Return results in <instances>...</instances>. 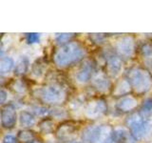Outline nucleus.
Wrapping results in <instances>:
<instances>
[{
    "label": "nucleus",
    "mask_w": 152,
    "mask_h": 143,
    "mask_svg": "<svg viewBox=\"0 0 152 143\" xmlns=\"http://www.w3.org/2000/svg\"><path fill=\"white\" fill-rule=\"evenodd\" d=\"M37 127L42 135H50V133H53L56 130L54 120L51 119V117L43 118L37 124Z\"/></svg>",
    "instance_id": "nucleus-19"
},
{
    "label": "nucleus",
    "mask_w": 152,
    "mask_h": 143,
    "mask_svg": "<svg viewBox=\"0 0 152 143\" xmlns=\"http://www.w3.org/2000/svg\"><path fill=\"white\" fill-rule=\"evenodd\" d=\"M103 58L104 60L106 69L104 72L110 78H118L123 71L124 60L119 57L113 48L104 50L103 52Z\"/></svg>",
    "instance_id": "nucleus-6"
},
{
    "label": "nucleus",
    "mask_w": 152,
    "mask_h": 143,
    "mask_svg": "<svg viewBox=\"0 0 152 143\" xmlns=\"http://www.w3.org/2000/svg\"><path fill=\"white\" fill-rule=\"evenodd\" d=\"M10 89L15 94H24L27 91V87L25 83L20 79H14L12 82L10 84Z\"/></svg>",
    "instance_id": "nucleus-24"
},
{
    "label": "nucleus",
    "mask_w": 152,
    "mask_h": 143,
    "mask_svg": "<svg viewBox=\"0 0 152 143\" xmlns=\"http://www.w3.org/2000/svg\"><path fill=\"white\" fill-rule=\"evenodd\" d=\"M124 76L128 80L132 91L136 94H145L152 88V74L145 67H130L125 72Z\"/></svg>",
    "instance_id": "nucleus-3"
},
{
    "label": "nucleus",
    "mask_w": 152,
    "mask_h": 143,
    "mask_svg": "<svg viewBox=\"0 0 152 143\" xmlns=\"http://www.w3.org/2000/svg\"><path fill=\"white\" fill-rule=\"evenodd\" d=\"M7 99H8V92L4 88H2L1 91H0V100H1V104L5 105V102H6Z\"/></svg>",
    "instance_id": "nucleus-30"
},
{
    "label": "nucleus",
    "mask_w": 152,
    "mask_h": 143,
    "mask_svg": "<svg viewBox=\"0 0 152 143\" xmlns=\"http://www.w3.org/2000/svg\"><path fill=\"white\" fill-rule=\"evenodd\" d=\"M88 50L82 42L72 40L58 46L52 54V61L58 69H66L86 59Z\"/></svg>",
    "instance_id": "nucleus-1"
},
{
    "label": "nucleus",
    "mask_w": 152,
    "mask_h": 143,
    "mask_svg": "<svg viewBox=\"0 0 152 143\" xmlns=\"http://www.w3.org/2000/svg\"><path fill=\"white\" fill-rule=\"evenodd\" d=\"M139 112L146 119H152V97H145L140 105Z\"/></svg>",
    "instance_id": "nucleus-20"
},
{
    "label": "nucleus",
    "mask_w": 152,
    "mask_h": 143,
    "mask_svg": "<svg viewBox=\"0 0 152 143\" xmlns=\"http://www.w3.org/2000/svg\"><path fill=\"white\" fill-rule=\"evenodd\" d=\"M36 98L46 106H59L66 102L68 92L66 87L59 82H50L34 90Z\"/></svg>",
    "instance_id": "nucleus-2"
},
{
    "label": "nucleus",
    "mask_w": 152,
    "mask_h": 143,
    "mask_svg": "<svg viewBox=\"0 0 152 143\" xmlns=\"http://www.w3.org/2000/svg\"><path fill=\"white\" fill-rule=\"evenodd\" d=\"M131 91L132 89H131L129 82H128V80L124 76L123 78H119L116 81L115 84L113 85L110 93L113 97L120 98L123 97H126V95H128Z\"/></svg>",
    "instance_id": "nucleus-14"
},
{
    "label": "nucleus",
    "mask_w": 152,
    "mask_h": 143,
    "mask_svg": "<svg viewBox=\"0 0 152 143\" xmlns=\"http://www.w3.org/2000/svg\"><path fill=\"white\" fill-rule=\"evenodd\" d=\"M18 120V114L16 106L13 103H7L2 105L1 108V126L6 130H12L16 126Z\"/></svg>",
    "instance_id": "nucleus-11"
},
{
    "label": "nucleus",
    "mask_w": 152,
    "mask_h": 143,
    "mask_svg": "<svg viewBox=\"0 0 152 143\" xmlns=\"http://www.w3.org/2000/svg\"><path fill=\"white\" fill-rule=\"evenodd\" d=\"M90 84H91L93 90L101 94L111 92L113 87L111 78L109 77L104 71H97L93 75L91 81H90Z\"/></svg>",
    "instance_id": "nucleus-12"
},
{
    "label": "nucleus",
    "mask_w": 152,
    "mask_h": 143,
    "mask_svg": "<svg viewBox=\"0 0 152 143\" xmlns=\"http://www.w3.org/2000/svg\"><path fill=\"white\" fill-rule=\"evenodd\" d=\"M125 125L137 142L146 140L152 136V119L145 118L138 111L127 114Z\"/></svg>",
    "instance_id": "nucleus-5"
},
{
    "label": "nucleus",
    "mask_w": 152,
    "mask_h": 143,
    "mask_svg": "<svg viewBox=\"0 0 152 143\" xmlns=\"http://www.w3.org/2000/svg\"><path fill=\"white\" fill-rule=\"evenodd\" d=\"M89 38L94 44L101 45L106 40V35L104 33H89Z\"/></svg>",
    "instance_id": "nucleus-28"
},
{
    "label": "nucleus",
    "mask_w": 152,
    "mask_h": 143,
    "mask_svg": "<svg viewBox=\"0 0 152 143\" xmlns=\"http://www.w3.org/2000/svg\"><path fill=\"white\" fill-rule=\"evenodd\" d=\"M14 66H15V61L12 56H1V59H0V74L1 76L9 75L12 71H14Z\"/></svg>",
    "instance_id": "nucleus-18"
},
{
    "label": "nucleus",
    "mask_w": 152,
    "mask_h": 143,
    "mask_svg": "<svg viewBox=\"0 0 152 143\" xmlns=\"http://www.w3.org/2000/svg\"><path fill=\"white\" fill-rule=\"evenodd\" d=\"M18 120L24 129H30L35 125L36 116L31 111L30 112L28 110H22L18 114Z\"/></svg>",
    "instance_id": "nucleus-16"
},
{
    "label": "nucleus",
    "mask_w": 152,
    "mask_h": 143,
    "mask_svg": "<svg viewBox=\"0 0 152 143\" xmlns=\"http://www.w3.org/2000/svg\"><path fill=\"white\" fill-rule=\"evenodd\" d=\"M85 143H115L114 127L108 123H97L86 126L81 133Z\"/></svg>",
    "instance_id": "nucleus-4"
},
{
    "label": "nucleus",
    "mask_w": 152,
    "mask_h": 143,
    "mask_svg": "<svg viewBox=\"0 0 152 143\" xmlns=\"http://www.w3.org/2000/svg\"><path fill=\"white\" fill-rule=\"evenodd\" d=\"M45 62L42 59H37L31 66V74L35 78H39L45 74Z\"/></svg>",
    "instance_id": "nucleus-22"
},
{
    "label": "nucleus",
    "mask_w": 152,
    "mask_h": 143,
    "mask_svg": "<svg viewBox=\"0 0 152 143\" xmlns=\"http://www.w3.org/2000/svg\"><path fill=\"white\" fill-rule=\"evenodd\" d=\"M83 114L88 119H97L107 113V102L103 97H94L86 101Z\"/></svg>",
    "instance_id": "nucleus-8"
},
{
    "label": "nucleus",
    "mask_w": 152,
    "mask_h": 143,
    "mask_svg": "<svg viewBox=\"0 0 152 143\" xmlns=\"http://www.w3.org/2000/svg\"><path fill=\"white\" fill-rule=\"evenodd\" d=\"M138 106H139L138 98L131 94L118 98L115 104V108L117 110V112L121 114H128L135 112V110L137 109Z\"/></svg>",
    "instance_id": "nucleus-13"
},
{
    "label": "nucleus",
    "mask_w": 152,
    "mask_h": 143,
    "mask_svg": "<svg viewBox=\"0 0 152 143\" xmlns=\"http://www.w3.org/2000/svg\"><path fill=\"white\" fill-rule=\"evenodd\" d=\"M142 62H144L145 68L152 74V52L145 55H142Z\"/></svg>",
    "instance_id": "nucleus-27"
},
{
    "label": "nucleus",
    "mask_w": 152,
    "mask_h": 143,
    "mask_svg": "<svg viewBox=\"0 0 152 143\" xmlns=\"http://www.w3.org/2000/svg\"><path fill=\"white\" fill-rule=\"evenodd\" d=\"M50 116L53 118H66L68 116V112L65 109L61 108L60 106H51L50 107Z\"/></svg>",
    "instance_id": "nucleus-25"
},
{
    "label": "nucleus",
    "mask_w": 152,
    "mask_h": 143,
    "mask_svg": "<svg viewBox=\"0 0 152 143\" xmlns=\"http://www.w3.org/2000/svg\"><path fill=\"white\" fill-rule=\"evenodd\" d=\"M75 36H76V33H68V32L55 33L54 41L56 42V44L58 46H62V45L66 44V43L74 40Z\"/></svg>",
    "instance_id": "nucleus-23"
},
{
    "label": "nucleus",
    "mask_w": 152,
    "mask_h": 143,
    "mask_svg": "<svg viewBox=\"0 0 152 143\" xmlns=\"http://www.w3.org/2000/svg\"><path fill=\"white\" fill-rule=\"evenodd\" d=\"M70 143H85L84 141H82V140H75V141H72V142H70Z\"/></svg>",
    "instance_id": "nucleus-32"
},
{
    "label": "nucleus",
    "mask_w": 152,
    "mask_h": 143,
    "mask_svg": "<svg viewBox=\"0 0 152 143\" xmlns=\"http://www.w3.org/2000/svg\"><path fill=\"white\" fill-rule=\"evenodd\" d=\"M28 69H31L30 60L26 55H21L18 57V59L15 61V66H14L13 73L16 76H23L25 75Z\"/></svg>",
    "instance_id": "nucleus-17"
},
{
    "label": "nucleus",
    "mask_w": 152,
    "mask_h": 143,
    "mask_svg": "<svg viewBox=\"0 0 152 143\" xmlns=\"http://www.w3.org/2000/svg\"><path fill=\"white\" fill-rule=\"evenodd\" d=\"M80 130V125L73 121H63L56 127L54 132L55 138L58 143H70L76 140Z\"/></svg>",
    "instance_id": "nucleus-9"
},
{
    "label": "nucleus",
    "mask_w": 152,
    "mask_h": 143,
    "mask_svg": "<svg viewBox=\"0 0 152 143\" xmlns=\"http://www.w3.org/2000/svg\"><path fill=\"white\" fill-rule=\"evenodd\" d=\"M114 142L115 143H137L126 127L114 128Z\"/></svg>",
    "instance_id": "nucleus-15"
},
{
    "label": "nucleus",
    "mask_w": 152,
    "mask_h": 143,
    "mask_svg": "<svg viewBox=\"0 0 152 143\" xmlns=\"http://www.w3.org/2000/svg\"><path fill=\"white\" fill-rule=\"evenodd\" d=\"M1 143H21L17 138V136L11 135V133H8V135H5L2 138V142Z\"/></svg>",
    "instance_id": "nucleus-29"
},
{
    "label": "nucleus",
    "mask_w": 152,
    "mask_h": 143,
    "mask_svg": "<svg viewBox=\"0 0 152 143\" xmlns=\"http://www.w3.org/2000/svg\"><path fill=\"white\" fill-rule=\"evenodd\" d=\"M116 55L123 60L132 58L136 52V41L131 35H126L119 37L113 47Z\"/></svg>",
    "instance_id": "nucleus-7"
},
{
    "label": "nucleus",
    "mask_w": 152,
    "mask_h": 143,
    "mask_svg": "<svg viewBox=\"0 0 152 143\" xmlns=\"http://www.w3.org/2000/svg\"><path fill=\"white\" fill-rule=\"evenodd\" d=\"M41 35L37 32H28L25 35V41L28 45H34L40 42Z\"/></svg>",
    "instance_id": "nucleus-26"
},
{
    "label": "nucleus",
    "mask_w": 152,
    "mask_h": 143,
    "mask_svg": "<svg viewBox=\"0 0 152 143\" xmlns=\"http://www.w3.org/2000/svg\"><path fill=\"white\" fill-rule=\"evenodd\" d=\"M30 143H43V142L41 140H39V139H35V140H33V141H31Z\"/></svg>",
    "instance_id": "nucleus-31"
},
{
    "label": "nucleus",
    "mask_w": 152,
    "mask_h": 143,
    "mask_svg": "<svg viewBox=\"0 0 152 143\" xmlns=\"http://www.w3.org/2000/svg\"><path fill=\"white\" fill-rule=\"evenodd\" d=\"M16 136L21 143H30L37 139L35 133L31 129H23V130L18 131Z\"/></svg>",
    "instance_id": "nucleus-21"
},
{
    "label": "nucleus",
    "mask_w": 152,
    "mask_h": 143,
    "mask_svg": "<svg viewBox=\"0 0 152 143\" xmlns=\"http://www.w3.org/2000/svg\"><path fill=\"white\" fill-rule=\"evenodd\" d=\"M95 69V63L92 59L86 58L84 61H82L76 69L74 74V80L76 83L80 85H85L90 82L93 77V75L96 73Z\"/></svg>",
    "instance_id": "nucleus-10"
},
{
    "label": "nucleus",
    "mask_w": 152,
    "mask_h": 143,
    "mask_svg": "<svg viewBox=\"0 0 152 143\" xmlns=\"http://www.w3.org/2000/svg\"><path fill=\"white\" fill-rule=\"evenodd\" d=\"M151 44H152V43H151Z\"/></svg>",
    "instance_id": "nucleus-33"
}]
</instances>
